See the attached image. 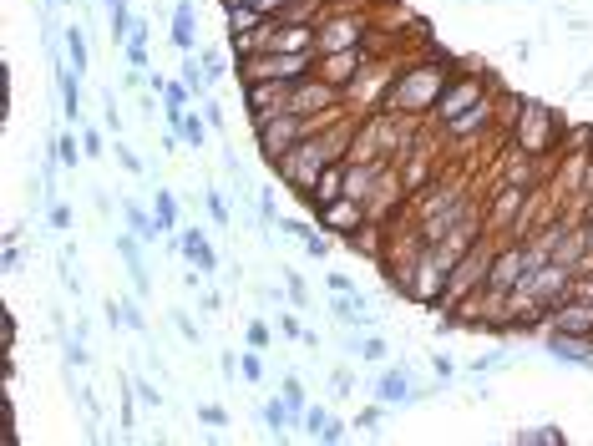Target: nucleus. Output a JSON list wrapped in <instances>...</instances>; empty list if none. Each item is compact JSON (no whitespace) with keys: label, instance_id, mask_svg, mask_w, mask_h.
Wrapping results in <instances>:
<instances>
[{"label":"nucleus","instance_id":"nucleus-1","mask_svg":"<svg viewBox=\"0 0 593 446\" xmlns=\"http://www.w3.org/2000/svg\"><path fill=\"white\" fill-rule=\"evenodd\" d=\"M441 87H447V66H411L406 77L396 82V92H391L381 107H386L391 117H401V112H421V107H436Z\"/></svg>","mask_w":593,"mask_h":446},{"label":"nucleus","instance_id":"nucleus-2","mask_svg":"<svg viewBox=\"0 0 593 446\" xmlns=\"http://www.w3.org/2000/svg\"><path fill=\"white\" fill-rule=\"evenodd\" d=\"M320 122L315 117H294V112H274V117H264V122H254V132H259V153L269 158V163H284L294 147H300L310 132H315Z\"/></svg>","mask_w":593,"mask_h":446},{"label":"nucleus","instance_id":"nucleus-3","mask_svg":"<svg viewBox=\"0 0 593 446\" xmlns=\"http://www.w3.org/2000/svg\"><path fill=\"white\" fill-rule=\"evenodd\" d=\"M345 92L340 87H330L325 77L315 82V77H305V82H294L289 87V102H284V112H294V117H315V112H325V107H335Z\"/></svg>","mask_w":593,"mask_h":446},{"label":"nucleus","instance_id":"nucleus-4","mask_svg":"<svg viewBox=\"0 0 593 446\" xmlns=\"http://www.w3.org/2000/svg\"><path fill=\"white\" fill-rule=\"evenodd\" d=\"M553 132H558V117H553L543 102H523V127H517V137H523V153H548Z\"/></svg>","mask_w":593,"mask_h":446},{"label":"nucleus","instance_id":"nucleus-5","mask_svg":"<svg viewBox=\"0 0 593 446\" xmlns=\"http://www.w3.org/2000/svg\"><path fill=\"white\" fill-rule=\"evenodd\" d=\"M548 330H568V335H593V300L588 294H568L548 310Z\"/></svg>","mask_w":593,"mask_h":446},{"label":"nucleus","instance_id":"nucleus-6","mask_svg":"<svg viewBox=\"0 0 593 446\" xmlns=\"http://www.w3.org/2000/svg\"><path fill=\"white\" fill-rule=\"evenodd\" d=\"M426 396H431V391H416L401 365H391V370H381V376H376V401H381V406H421Z\"/></svg>","mask_w":593,"mask_h":446},{"label":"nucleus","instance_id":"nucleus-7","mask_svg":"<svg viewBox=\"0 0 593 446\" xmlns=\"http://www.w3.org/2000/svg\"><path fill=\"white\" fill-rule=\"evenodd\" d=\"M548 360H563V365H578L588 370L593 365V335H568V330H548Z\"/></svg>","mask_w":593,"mask_h":446},{"label":"nucleus","instance_id":"nucleus-8","mask_svg":"<svg viewBox=\"0 0 593 446\" xmlns=\"http://www.w3.org/2000/svg\"><path fill=\"white\" fill-rule=\"evenodd\" d=\"M117 254H122V264H127V279H132V294L137 300H147L153 294V274H147V259H142V239L127 229V234H117Z\"/></svg>","mask_w":593,"mask_h":446},{"label":"nucleus","instance_id":"nucleus-9","mask_svg":"<svg viewBox=\"0 0 593 446\" xmlns=\"http://www.w3.org/2000/svg\"><path fill=\"white\" fill-rule=\"evenodd\" d=\"M244 102H249V117L264 122V117L284 112V102H289V82H249V87H244Z\"/></svg>","mask_w":593,"mask_h":446},{"label":"nucleus","instance_id":"nucleus-10","mask_svg":"<svg viewBox=\"0 0 593 446\" xmlns=\"http://www.w3.org/2000/svg\"><path fill=\"white\" fill-rule=\"evenodd\" d=\"M477 102H482V82H477V77H462V82L441 87L436 112H441V122H452V117H462V107H477Z\"/></svg>","mask_w":593,"mask_h":446},{"label":"nucleus","instance_id":"nucleus-11","mask_svg":"<svg viewBox=\"0 0 593 446\" xmlns=\"http://www.w3.org/2000/svg\"><path fill=\"white\" fill-rule=\"evenodd\" d=\"M56 87H61V117H66V127H82V71L56 66Z\"/></svg>","mask_w":593,"mask_h":446},{"label":"nucleus","instance_id":"nucleus-12","mask_svg":"<svg viewBox=\"0 0 593 446\" xmlns=\"http://www.w3.org/2000/svg\"><path fill=\"white\" fill-rule=\"evenodd\" d=\"M355 66H365V56H360V46H350V51H330L325 61H320V77L330 82V87H350V77H355Z\"/></svg>","mask_w":593,"mask_h":446},{"label":"nucleus","instance_id":"nucleus-13","mask_svg":"<svg viewBox=\"0 0 593 446\" xmlns=\"http://www.w3.org/2000/svg\"><path fill=\"white\" fill-rule=\"evenodd\" d=\"M178 249H183V259L198 264L203 274H218V254H213V244H208L203 229H178Z\"/></svg>","mask_w":593,"mask_h":446},{"label":"nucleus","instance_id":"nucleus-14","mask_svg":"<svg viewBox=\"0 0 593 446\" xmlns=\"http://www.w3.org/2000/svg\"><path fill=\"white\" fill-rule=\"evenodd\" d=\"M122 218H127V229H132L142 244L168 239V234H163V223H158V213H153V208H142V203H132V198H122Z\"/></svg>","mask_w":593,"mask_h":446},{"label":"nucleus","instance_id":"nucleus-15","mask_svg":"<svg viewBox=\"0 0 593 446\" xmlns=\"http://www.w3.org/2000/svg\"><path fill=\"white\" fill-rule=\"evenodd\" d=\"M198 16H193V0H178L173 6V46L188 56V51H198V26H193Z\"/></svg>","mask_w":593,"mask_h":446},{"label":"nucleus","instance_id":"nucleus-16","mask_svg":"<svg viewBox=\"0 0 593 446\" xmlns=\"http://www.w3.org/2000/svg\"><path fill=\"white\" fill-rule=\"evenodd\" d=\"M51 153H56V163H61V168H77V163H87L82 127H66V132H56V137H51Z\"/></svg>","mask_w":593,"mask_h":446},{"label":"nucleus","instance_id":"nucleus-17","mask_svg":"<svg viewBox=\"0 0 593 446\" xmlns=\"http://www.w3.org/2000/svg\"><path fill=\"white\" fill-rule=\"evenodd\" d=\"M320 223L335 229V234H350V223H360V203L355 198H335V203L320 208Z\"/></svg>","mask_w":593,"mask_h":446},{"label":"nucleus","instance_id":"nucleus-18","mask_svg":"<svg viewBox=\"0 0 593 446\" xmlns=\"http://www.w3.org/2000/svg\"><path fill=\"white\" fill-rule=\"evenodd\" d=\"M350 46H360V26H355V21H330V26L320 31V56L350 51Z\"/></svg>","mask_w":593,"mask_h":446},{"label":"nucleus","instance_id":"nucleus-19","mask_svg":"<svg viewBox=\"0 0 593 446\" xmlns=\"http://www.w3.org/2000/svg\"><path fill=\"white\" fill-rule=\"evenodd\" d=\"M259 421H264V431H269L274 441H284V436L294 431V411H289V401H264V406H259Z\"/></svg>","mask_w":593,"mask_h":446},{"label":"nucleus","instance_id":"nucleus-20","mask_svg":"<svg viewBox=\"0 0 593 446\" xmlns=\"http://www.w3.org/2000/svg\"><path fill=\"white\" fill-rule=\"evenodd\" d=\"M66 66H77V71H87L92 66V51H87V26H66Z\"/></svg>","mask_w":593,"mask_h":446},{"label":"nucleus","instance_id":"nucleus-21","mask_svg":"<svg viewBox=\"0 0 593 446\" xmlns=\"http://www.w3.org/2000/svg\"><path fill=\"white\" fill-rule=\"evenodd\" d=\"M208 117H198L193 107H188V117L178 122V132H183V147H188V153H203V147H208Z\"/></svg>","mask_w":593,"mask_h":446},{"label":"nucleus","instance_id":"nucleus-22","mask_svg":"<svg viewBox=\"0 0 593 446\" xmlns=\"http://www.w3.org/2000/svg\"><path fill=\"white\" fill-rule=\"evenodd\" d=\"M381 178V168L376 163H365V168H350L345 173V198H355V203H365L370 198V183Z\"/></svg>","mask_w":593,"mask_h":446},{"label":"nucleus","instance_id":"nucleus-23","mask_svg":"<svg viewBox=\"0 0 593 446\" xmlns=\"http://www.w3.org/2000/svg\"><path fill=\"white\" fill-rule=\"evenodd\" d=\"M153 213H158V223H163V234H178L183 223H178V198L168 193V188H153Z\"/></svg>","mask_w":593,"mask_h":446},{"label":"nucleus","instance_id":"nucleus-24","mask_svg":"<svg viewBox=\"0 0 593 446\" xmlns=\"http://www.w3.org/2000/svg\"><path fill=\"white\" fill-rule=\"evenodd\" d=\"M355 360H365V365H386V360H391V345H386L376 330H365V335H360V350H355Z\"/></svg>","mask_w":593,"mask_h":446},{"label":"nucleus","instance_id":"nucleus-25","mask_svg":"<svg viewBox=\"0 0 593 446\" xmlns=\"http://www.w3.org/2000/svg\"><path fill=\"white\" fill-rule=\"evenodd\" d=\"M563 426H533V431H517V446H563Z\"/></svg>","mask_w":593,"mask_h":446},{"label":"nucleus","instance_id":"nucleus-26","mask_svg":"<svg viewBox=\"0 0 593 446\" xmlns=\"http://www.w3.org/2000/svg\"><path fill=\"white\" fill-rule=\"evenodd\" d=\"M487 117H492V102L482 97V102H477L472 112H462V117H452V137H467V132H472V127H482Z\"/></svg>","mask_w":593,"mask_h":446},{"label":"nucleus","instance_id":"nucleus-27","mask_svg":"<svg viewBox=\"0 0 593 446\" xmlns=\"http://www.w3.org/2000/svg\"><path fill=\"white\" fill-rule=\"evenodd\" d=\"M56 284L71 294V300H82V274H71V259H61V254H56Z\"/></svg>","mask_w":593,"mask_h":446},{"label":"nucleus","instance_id":"nucleus-28","mask_svg":"<svg viewBox=\"0 0 593 446\" xmlns=\"http://www.w3.org/2000/svg\"><path fill=\"white\" fill-rule=\"evenodd\" d=\"M284 289H289V305H294V310L310 305V289H305V279L294 274V269H284Z\"/></svg>","mask_w":593,"mask_h":446},{"label":"nucleus","instance_id":"nucleus-29","mask_svg":"<svg viewBox=\"0 0 593 446\" xmlns=\"http://www.w3.org/2000/svg\"><path fill=\"white\" fill-rule=\"evenodd\" d=\"M102 127H107V132H117V137H122V127H127V122H122V112H117V92H102Z\"/></svg>","mask_w":593,"mask_h":446},{"label":"nucleus","instance_id":"nucleus-30","mask_svg":"<svg viewBox=\"0 0 593 446\" xmlns=\"http://www.w3.org/2000/svg\"><path fill=\"white\" fill-rule=\"evenodd\" d=\"M203 203H208V213H213L218 229H229V223H234V218H229V203H224V193H218V188H208V193H203Z\"/></svg>","mask_w":593,"mask_h":446},{"label":"nucleus","instance_id":"nucleus-31","mask_svg":"<svg viewBox=\"0 0 593 446\" xmlns=\"http://www.w3.org/2000/svg\"><path fill=\"white\" fill-rule=\"evenodd\" d=\"M132 391H137L142 406H153V411H163V401H168V396L158 391V381H132Z\"/></svg>","mask_w":593,"mask_h":446},{"label":"nucleus","instance_id":"nucleus-32","mask_svg":"<svg viewBox=\"0 0 593 446\" xmlns=\"http://www.w3.org/2000/svg\"><path fill=\"white\" fill-rule=\"evenodd\" d=\"M173 325H178V335H183L188 345H203V330H198V320H193L188 310H173Z\"/></svg>","mask_w":593,"mask_h":446},{"label":"nucleus","instance_id":"nucleus-33","mask_svg":"<svg viewBox=\"0 0 593 446\" xmlns=\"http://www.w3.org/2000/svg\"><path fill=\"white\" fill-rule=\"evenodd\" d=\"M46 223H51V234H66L71 229V208L66 203H46Z\"/></svg>","mask_w":593,"mask_h":446},{"label":"nucleus","instance_id":"nucleus-34","mask_svg":"<svg viewBox=\"0 0 593 446\" xmlns=\"http://www.w3.org/2000/svg\"><path fill=\"white\" fill-rule=\"evenodd\" d=\"M239 370H244V381H249V386H259V381H264V360H259L254 350H244V355H239Z\"/></svg>","mask_w":593,"mask_h":446},{"label":"nucleus","instance_id":"nucleus-35","mask_svg":"<svg viewBox=\"0 0 593 446\" xmlns=\"http://www.w3.org/2000/svg\"><path fill=\"white\" fill-rule=\"evenodd\" d=\"M122 310H127V330L147 335V315H142V300H137V294H132V300H122Z\"/></svg>","mask_w":593,"mask_h":446},{"label":"nucleus","instance_id":"nucleus-36","mask_svg":"<svg viewBox=\"0 0 593 446\" xmlns=\"http://www.w3.org/2000/svg\"><path fill=\"white\" fill-rule=\"evenodd\" d=\"M82 147H87V158H102L107 153V142H102V132L92 122H82Z\"/></svg>","mask_w":593,"mask_h":446},{"label":"nucleus","instance_id":"nucleus-37","mask_svg":"<svg viewBox=\"0 0 593 446\" xmlns=\"http://www.w3.org/2000/svg\"><path fill=\"white\" fill-rule=\"evenodd\" d=\"M300 244H305V254H310V259H325V254H330V234H315V229H310Z\"/></svg>","mask_w":593,"mask_h":446},{"label":"nucleus","instance_id":"nucleus-38","mask_svg":"<svg viewBox=\"0 0 593 446\" xmlns=\"http://www.w3.org/2000/svg\"><path fill=\"white\" fill-rule=\"evenodd\" d=\"M102 320H107V330H122V325H127V310H122V300H102Z\"/></svg>","mask_w":593,"mask_h":446},{"label":"nucleus","instance_id":"nucleus-39","mask_svg":"<svg viewBox=\"0 0 593 446\" xmlns=\"http://www.w3.org/2000/svg\"><path fill=\"white\" fill-rule=\"evenodd\" d=\"M325 426H330V411H325V406H310V411H305V431L320 441V431H325Z\"/></svg>","mask_w":593,"mask_h":446},{"label":"nucleus","instance_id":"nucleus-40","mask_svg":"<svg viewBox=\"0 0 593 446\" xmlns=\"http://www.w3.org/2000/svg\"><path fill=\"white\" fill-rule=\"evenodd\" d=\"M112 153H117V163H122V168H127V173H132V178H137V173H142V158H137V153H132V147H127V142H122V137H117V147H112Z\"/></svg>","mask_w":593,"mask_h":446},{"label":"nucleus","instance_id":"nucleus-41","mask_svg":"<svg viewBox=\"0 0 593 446\" xmlns=\"http://www.w3.org/2000/svg\"><path fill=\"white\" fill-rule=\"evenodd\" d=\"M244 340H249L254 350H264V345H269V325H264V320H249V330H244Z\"/></svg>","mask_w":593,"mask_h":446},{"label":"nucleus","instance_id":"nucleus-42","mask_svg":"<svg viewBox=\"0 0 593 446\" xmlns=\"http://www.w3.org/2000/svg\"><path fill=\"white\" fill-rule=\"evenodd\" d=\"M198 421L203 426H229V411L224 406H198Z\"/></svg>","mask_w":593,"mask_h":446},{"label":"nucleus","instance_id":"nucleus-43","mask_svg":"<svg viewBox=\"0 0 593 446\" xmlns=\"http://www.w3.org/2000/svg\"><path fill=\"white\" fill-rule=\"evenodd\" d=\"M218 370H224V381L234 386V376H239V355H234V350H218Z\"/></svg>","mask_w":593,"mask_h":446},{"label":"nucleus","instance_id":"nucleus-44","mask_svg":"<svg viewBox=\"0 0 593 446\" xmlns=\"http://www.w3.org/2000/svg\"><path fill=\"white\" fill-rule=\"evenodd\" d=\"M0 264H6V274H21V239H6V259Z\"/></svg>","mask_w":593,"mask_h":446},{"label":"nucleus","instance_id":"nucleus-45","mask_svg":"<svg viewBox=\"0 0 593 446\" xmlns=\"http://www.w3.org/2000/svg\"><path fill=\"white\" fill-rule=\"evenodd\" d=\"M381 416H386V411H376V406L360 411V416H355V431H376V426H381Z\"/></svg>","mask_w":593,"mask_h":446},{"label":"nucleus","instance_id":"nucleus-46","mask_svg":"<svg viewBox=\"0 0 593 446\" xmlns=\"http://www.w3.org/2000/svg\"><path fill=\"white\" fill-rule=\"evenodd\" d=\"M345 431H350V426H345V421H335V416H330V426H325V431H320V441H325V446H335V441H345Z\"/></svg>","mask_w":593,"mask_h":446},{"label":"nucleus","instance_id":"nucleus-47","mask_svg":"<svg viewBox=\"0 0 593 446\" xmlns=\"http://www.w3.org/2000/svg\"><path fill=\"white\" fill-rule=\"evenodd\" d=\"M431 370H436V381H452V376H457V365H452L447 355H431Z\"/></svg>","mask_w":593,"mask_h":446},{"label":"nucleus","instance_id":"nucleus-48","mask_svg":"<svg viewBox=\"0 0 593 446\" xmlns=\"http://www.w3.org/2000/svg\"><path fill=\"white\" fill-rule=\"evenodd\" d=\"M203 315H224V294L218 289H203Z\"/></svg>","mask_w":593,"mask_h":446},{"label":"nucleus","instance_id":"nucleus-49","mask_svg":"<svg viewBox=\"0 0 593 446\" xmlns=\"http://www.w3.org/2000/svg\"><path fill=\"white\" fill-rule=\"evenodd\" d=\"M472 370H477V376H487V370H507V355H482Z\"/></svg>","mask_w":593,"mask_h":446},{"label":"nucleus","instance_id":"nucleus-50","mask_svg":"<svg viewBox=\"0 0 593 446\" xmlns=\"http://www.w3.org/2000/svg\"><path fill=\"white\" fill-rule=\"evenodd\" d=\"M279 330H284V335H294V340H305V325L294 320V315H284V310H279Z\"/></svg>","mask_w":593,"mask_h":446},{"label":"nucleus","instance_id":"nucleus-51","mask_svg":"<svg viewBox=\"0 0 593 446\" xmlns=\"http://www.w3.org/2000/svg\"><path fill=\"white\" fill-rule=\"evenodd\" d=\"M330 386L345 396V391H355V376H350V370H335V376H330Z\"/></svg>","mask_w":593,"mask_h":446},{"label":"nucleus","instance_id":"nucleus-52","mask_svg":"<svg viewBox=\"0 0 593 446\" xmlns=\"http://www.w3.org/2000/svg\"><path fill=\"white\" fill-rule=\"evenodd\" d=\"M259 300H264V305H279V310H284V294H279L274 284H264V289H259Z\"/></svg>","mask_w":593,"mask_h":446},{"label":"nucleus","instance_id":"nucleus-53","mask_svg":"<svg viewBox=\"0 0 593 446\" xmlns=\"http://www.w3.org/2000/svg\"><path fill=\"white\" fill-rule=\"evenodd\" d=\"M330 289H335V294H355V279H345V274H330Z\"/></svg>","mask_w":593,"mask_h":446},{"label":"nucleus","instance_id":"nucleus-54","mask_svg":"<svg viewBox=\"0 0 593 446\" xmlns=\"http://www.w3.org/2000/svg\"><path fill=\"white\" fill-rule=\"evenodd\" d=\"M578 87H583V92H588V87H593V66H588V71H583V82H578Z\"/></svg>","mask_w":593,"mask_h":446},{"label":"nucleus","instance_id":"nucleus-55","mask_svg":"<svg viewBox=\"0 0 593 446\" xmlns=\"http://www.w3.org/2000/svg\"><path fill=\"white\" fill-rule=\"evenodd\" d=\"M224 6L234 11V6H259V0H224Z\"/></svg>","mask_w":593,"mask_h":446},{"label":"nucleus","instance_id":"nucleus-56","mask_svg":"<svg viewBox=\"0 0 593 446\" xmlns=\"http://www.w3.org/2000/svg\"><path fill=\"white\" fill-rule=\"evenodd\" d=\"M51 6H61V0H46V11H51Z\"/></svg>","mask_w":593,"mask_h":446}]
</instances>
